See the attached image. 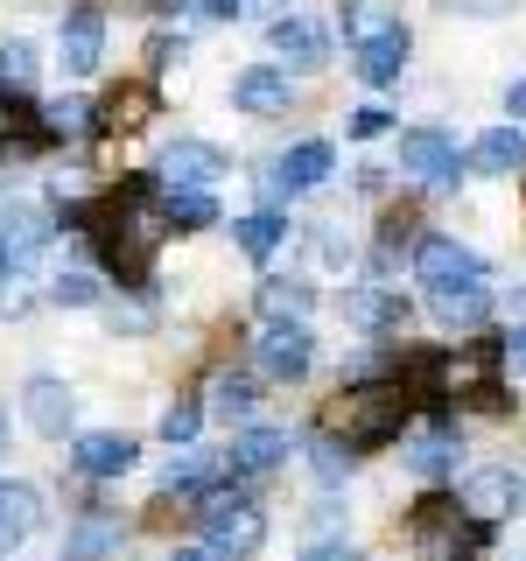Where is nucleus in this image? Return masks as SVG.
<instances>
[{
	"instance_id": "nucleus-23",
	"label": "nucleus",
	"mask_w": 526,
	"mask_h": 561,
	"mask_svg": "<svg viewBox=\"0 0 526 561\" xmlns=\"http://www.w3.org/2000/svg\"><path fill=\"white\" fill-rule=\"evenodd\" d=\"M162 218H169V232H210V225H218V204H210L204 190H162Z\"/></svg>"
},
{
	"instance_id": "nucleus-30",
	"label": "nucleus",
	"mask_w": 526,
	"mask_h": 561,
	"mask_svg": "<svg viewBox=\"0 0 526 561\" xmlns=\"http://www.w3.org/2000/svg\"><path fill=\"white\" fill-rule=\"evenodd\" d=\"M43 127H49V140H78V134H92V105L57 99V105H43Z\"/></svg>"
},
{
	"instance_id": "nucleus-38",
	"label": "nucleus",
	"mask_w": 526,
	"mask_h": 561,
	"mask_svg": "<svg viewBox=\"0 0 526 561\" xmlns=\"http://www.w3.org/2000/svg\"><path fill=\"white\" fill-rule=\"evenodd\" d=\"M148 57H155V64H175V57H183V43H169V35H155V43H148Z\"/></svg>"
},
{
	"instance_id": "nucleus-37",
	"label": "nucleus",
	"mask_w": 526,
	"mask_h": 561,
	"mask_svg": "<svg viewBox=\"0 0 526 561\" xmlns=\"http://www.w3.org/2000/svg\"><path fill=\"white\" fill-rule=\"evenodd\" d=\"M197 8H204V14H218V22H232V14H253L260 0H197Z\"/></svg>"
},
{
	"instance_id": "nucleus-14",
	"label": "nucleus",
	"mask_w": 526,
	"mask_h": 561,
	"mask_svg": "<svg viewBox=\"0 0 526 561\" xmlns=\"http://www.w3.org/2000/svg\"><path fill=\"white\" fill-rule=\"evenodd\" d=\"M99 49H105V14L99 8H78L64 14V70H99Z\"/></svg>"
},
{
	"instance_id": "nucleus-16",
	"label": "nucleus",
	"mask_w": 526,
	"mask_h": 561,
	"mask_svg": "<svg viewBox=\"0 0 526 561\" xmlns=\"http://www.w3.org/2000/svg\"><path fill=\"white\" fill-rule=\"evenodd\" d=\"M70 463H78L84 478H119V470H134V443L127 435H78V443H70Z\"/></svg>"
},
{
	"instance_id": "nucleus-6",
	"label": "nucleus",
	"mask_w": 526,
	"mask_h": 561,
	"mask_svg": "<svg viewBox=\"0 0 526 561\" xmlns=\"http://www.w3.org/2000/svg\"><path fill=\"white\" fill-rule=\"evenodd\" d=\"M253 351H260V373H267V379H302L309 358H316V344H309L302 323H267L253 337Z\"/></svg>"
},
{
	"instance_id": "nucleus-35",
	"label": "nucleus",
	"mask_w": 526,
	"mask_h": 561,
	"mask_svg": "<svg viewBox=\"0 0 526 561\" xmlns=\"http://www.w3.org/2000/svg\"><path fill=\"white\" fill-rule=\"evenodd\" d=\"M386 127H393V113H386V105H358V113H351V140H379Z\"/></svg>"
},
{
	"instance_id": "nucleus-11",
	"label": "nucleus",
	"mask_w": 526,
	"mask_h": 561,
	"mask_svg": "<svg viewBox=\"0 0 526 561\" xmlns=\"http://www.w3.org/2000/svg\"><path fill=\"white\" fill-rule=\"evenodd\" d=\"M22 414H28L35 435H64L70 414H78V400H70L64 379H28V386H22Z\"/></svg>"
},
{
	"instance_id": "nucleus-31",
	"label": "nucleus",
	"mask_w": 526,
	"mask_h": 561,
	"mask_svg": "<svg viewBox=\"0 0 526 561\" xmlns=\"http://www.w3.org/2000/svg\"><path fill=\"white\" fill-rule=\"evenodd\" d=\"M309 470L323 484H344L351 478V443H338V435H316V443H309Z\"/></svg>"
},
{
	"instance_id": "nucleus-27",
	"label": "nucleus",
	"mask_w": 526,
	"mask_h": 561,
	"mask_svg": "<svg viewBox=\"0 0 526 561\" xmlns=\"http://www.w3.org/2000/svg\"><path fill=\"white\" fill-rule=\"evenodd\" d=\"M148 113H155V92H148V84H119V92L105 99V127H119V134L148 127Z\"/></svg>"
},
{
	"instance_id": "nucleus-43",
	"label": "nucleus",
	"mask_w": 526,
	"mask_h": 561,
	"mask_svg": "<svg viewBox=\"0 0 526 561\" xmlns=\"http://www.w3.org/2000/svg\"><path fill=\"white\" fill-rule=\"evenodd\" d=\"M505 113H526V84H513V92H505Z\"/></svg>"
},
{
	"instance_id": "nucleus-21",
	"label": "nucleus",
	"mask_w": 526,
	"mask_h": 561,
	"mask_svg": "<svg viewBox=\"0 0 526 561\" xmlns=\"http://www.w3.org/2000/svg\"><path fill=\"white\" fill-rule=\"evenodd\" d=\"M43 239H49V218H43V210H28V204L0 210V253H8V267H14V260H28Z\"/></svg>"
},
{
	"instance_id": "nucleus-24",
	"label": "nucleus",
	"mask_w": 526,
	"mask_h": 561,
	"mask_svg": "<svg viewBox=\"0 0 526 561\" xmlns=\"http://www.w3.org/2000/svg\"><path fill=\"white\" fill-rule=\"evenodd\" d=\"M408 470H414V478H428V484H443L449 470H456V435H449V428L421 435V443L408 449Z\"/></svg>"
},
{
	"instance_id": "nucleus-7",
	"label": "nucleus",
	"mask_w": 526,
	"mask_h": 561,
	"mask_svg": "<svg viewBox=\"0 0 526 561\" xmlns=\"http://www.w3.org/2000/svg\"><path fill=\"white\" fill-rule=\"evenodd\" d=\"M330 169H338V148H330V140H302V148H288V154H281V169L267 175V197L316 190V183H330Z\"/></svg>"
},
{
	"instance_id": "nucleus-40",
	"label": "nucleus",
	"mask_w": 526,
	"mask_h": 561,
	"mask_svg": "<svg viewBox=\"0 0 526 561\" xmlns=\"http://www.w3.org/2000/svg\"><path fill=\"white\" fill-rule=\"evenodd\" d=\"M169 561H225V554H218V548H210V540H204V548H175Z\"/></svg>"
},
{
	"instance_id": "nucleus-34",
	"label": "nucleus",
	"mask_w": 526,
	"mask_h": 561,
	"mask_svg": "<svg viewBox=\"0 0 526 561\" xmlns=\"http://www.w3.org/2000/svg\"><path fill=\"white\" fill-rule=\"evenodd\" d=\"M49 302H64V309H92V302H99V280H92V274H57V280H49Z\"/></svg>"
},
{
	"instance_id": "nucleus-9",
	"label": "nucleus",
	"mask_w": 526,
	"mask_h": 561,
	"mask_svg": "<svg viewBox=\"0 0 526 561\" xmlns=\"http://www.w3.org/2000/svg\"><path fill=\"white\" fill-rule=\"evenodd\" d=\"M267 43H274V57L295 64V70H323L330 64V35L316 22H302V14H281V22L267 28Z\"/></svg>"
},
{
	"instance_id": "nucleus-4",
	"label": "nucleus",
	"mask_w": 526,
	"mask_h": 561,
	"mask_svg": "<svg viewBox=\"0 0 526 561\" xmlns=\"http://www.w3.org/2000/svg\"><path fill=\"white\" fill-rule=\"evenodd\" d=\"M225 169H232L225 148H210V140H175L162 154V169H155V183L162 190H204V183H218Z\"/></svg>"
},
{
	"instance_id": "nucleus-1",
	"label": "nucleus",
	"mask_w": 526,
	"mask_h": 561,
	"mask_svg": "<svg viewBox=\"0 0 526 561\" xmlns=\"http://www.w3.org/2000/svg\"><path fill=\"white\" fill-rule=\"evenodd\" d=\"M408 540L421 561H470L491 548V519H478L464 499H421L408 519Z\"/></svg>"
},
{
	"instance_id": "nucleus-17",
	"label": "nucleus",
	"mask_w": 526,
	"mask_h": 561,
	"mask_svg": "<svg viewBox=\"0 0 526 561\" xmlns=\"http://www.w3.org/2000/svg\"><path fill=\"white\" fill-rule=\"evenodd\" d=\"M470 169H478V175H513V169H526V134L519 127L478 134V140H470Z\"/></svg>"
},
{
	"instance_id": "nucleus-36",
	"label": "nucleus",
	"mask_w": 526,
	"mask_h": 561,
	"mask_svg": "<svg viewBox=\"0 0 526 561\" xmlns=\"http://www.w3.org/2000/svg\"><path fill=\"white\" fill-rule=\"evenodd\" d=\"M499 358H505V373H526V323L499 337Z\"/></svg>"
},
{
	"instance_id": "nucleus-19",
	"label": "nucleus",
	"mask_w": 526,
	"mask_h": 561,
	"mask_svg": "<svg viewBox=\"0 0 526 561\" xmlns=\"http://www.w3.org/2000/svg\"><path fill=\"white\" fill-rule=\"evenodd\" d=\"M344 323L351 330H400L408 309H400V295H386V288H351L344 295Z\"/></svg>"
},
{
	"instance_id": "nucleus-12",
	"label": "nucleus",
	"mask_w": 526,
	"mask_h": 561,
	"mask_svg": "<svg viewBox=\"0 0 526 561\" xmlns=\"http://www.w3.org/2000/svg\"><path fill=\"white\" fill-rule=\"evenodd\" d=\"M232 105L239 113H288V70H274V64H253V70H239L232 78Z\"/></svg>"
},
{
	"instance_id": "nucleus-15",
	"label": "nucleus",
	"mask_w": 526,
	"mask_h": 561,
	"mask_svg": "<svg viewBox=\"0 0 526 561\" xmlns=\"http://www.w3.org/2000/svg\"><path fill=\"white\" fill-rule=\"evenodd\" d=\"M456 499H464L478 519L519 513V478H513V470H478V478H464V491H456Z\"/></svg>"
},
{
	"instance_id": "nucleus-26",
	"label": "nucleus",
	"mask_w": 526,
	"mask_h": 561,
	"mask_svg": "<svg viewBox=\"0 0 526 561\" xmlns=\"http://www.w3.org/2000/svg\"><path fill=\"white\" fill-rule=\"evenodd\" d=\"M316 295L302 280H260V309H267V323H302Z\"/></svg>"
},
{
	"instance_id": "nucleus-25",
	"label": "nucleus",
	"mask_w": 526,
	"mask_h": 561,
	"mask_svg": "<svg viewBox=\"0 0 526 561\" xmlns=\"http://www.w3.org/2000/svg\"><path fill=\"white\" fill-rule=\"evenodd\" d=\"M232 239L245 245V260H267L281 239H288V218H281V210H253V218H239L232 225Z\"/></svg>"
},
{
	"instance_id": "nucleus-8",
	"label": "nucleus",
	"mask_w": 526,
	"mask_h": 561,
	"mask_svg": "<svg viewBox=\"0 0 526 561\" xmlns=\"http://www.w3.org/2000/svg\"><path fill=\"white\" fill-rule=\"evenodd\" d=\"M400 169H414L421 183L449 190V183H456V140H449V134H435V127L400 134Z\"/></svg>"
},
{
	"instance_id": "nucleus-39",
	"label": "nucleus",
	"mask_w": 526,
	"mask_h": 561,
	"mask_svg": "<svg viewBox=\"0 0 526 561\" xmlns=\"http://www.w3.org/2000/svg\"><path fill=\"white\" fill-rule=\"evenodd\" d=\"M113 330H148V309H113Z\"/></svg>"
},
{
	"instance_id": "nucleus-44",
	"label": "nucleus",
	"mask_w": 526,
	"mask_h": 561,
	"mask_svg": "<svg viewBox=\"0 0 526 561\" xmlns=\"http://www.w3.org/2000/svg\"><path fill=\"white\" fill-rule=\"evenodd\" d=\"M0 435H8V408H0Z\"/></svg>"
},
{
	"instance_id": "nucleus-41",
	"label": "nucleus",
	"mask_w": 526,
	"mask_h": 561,
	"mask_svg": "<svg viewBox=\"0 0 526 561\" xmlns=\"http://www.w3.org/2000/svg\"><path fill=\"white\" fill-rule=\"evenodd\" d=\"M302 561H358V554H351V548H309Z\"/></svg>"
},
{
	"instance_id": "nucleus-28",
	"label": "nucleus",
	"mask_w": 526,
	"mask_h": 561,
	"mask_svg": "<svg viewBox=\"0 0 526 561\" xmlns=\"http://www.w3.org/2000/svg\"><path fill=\"white\" fill-rule=\"evenodd\" d=\"M253 379H245V373H218V379H210V414H225V421H239V414H253Z\"/></svg>"
},
{
	"instance_id": "nucleus-33",
	"label": "nucleus",
	"mask_w": 526,
	"mask_h": 561,
	"mask_svg": "<svg viewBox=\"0 0 526 561\" xmlns=\"http://www.w3.org/2000/svg\"><path fill=\"white\" fill-rule=\"evenodd\" d=\"M28 78H35V49L28 43H0V99L28 92Z\"/></svg>"
},
{
	"instance_id": "nucleus-2",
	"label": "nucleus",
	"mask_w": 526,
	"mask_h": 561,
	"mask_svg": "<svg viewBox=\"0 0 526 561\" xmlns=\"http://www.w3.org/2000/svg\"><path fill=\"white\" fill-rule=\"evenodd\" d=\"M408 414H414L408 386H344L330 408V435H344L351 449H379L408 428Z\"/></svg>"
},
{
	"instance_id": "nucleus-13",
	"label": "nucleus",
	"mask_w": 526,
	"mask_h": 561,
	"mask_svg": "<svg viewBox=\"0 0 526 561\" xmlns=\"http://www.w3.org/2000/svg\"><path fill=\"white\" fill-rule=\"evenodd\" d=\"M281 456H288V435L281 428H245V435H232V449H225V470H232V478H260Z\"/></svg>"
},
{
	"instance_id": "nucleus-5",
	"label": "nucleus",
	"mask_w": 526,
	"mask_h": 561,
	"mask_svg": "<svg viewBox=\"0 0 526 561\" xmlns=\"http://www.w3.org/2000/svg\"><path fill=\"white\" fill-rule=\"evenodd\" d=\"M414 274L428 280V288H449V280H484V260L470 253V245L428 232V239H414Z\"/></svg>"
},
{
	"instance_id": "nucleus-10",
	"label": "nucleus",
	"mask_w": 526,
	"mask_h": 561,
	"mask_svg": "<svg viewBox=\"0 0 526 561\" xmlns=\"http://www.w3.org/2000/svg\"><path fill=\"white\" fill-rule=\"evenodd\" d=\"M428 309L443 330H478L484 309H491V288L484 280H449V288H428Z\"/></svg>"
},
{
	"instance_id": "nucleus-18",
	"label": "nucleus",
	"mask_w": 526,
	"mask_h": 561,
	"mask_svg": "<svg viewBox=\"0 0 526 561\" xmlns=\"http://www.w3.org/2000/svg\"><path fill=\"white\" fill-rule=\"evenodd\" d=\"M400 70H408V28H386V35H373V43H358V78L365 84H393Z\"/></svg>"
},
{
	"instance_id": "nucleus-22",
	"label": "nucleus",
	"mask_w": 526,
	"mask_h": 561,
	"mask_svg": "<svg viewBox=\"0 0 526 561\" xmlns=\"http://www.w3.org/2000/svg\"><path fill=\"white\" fill-rule=\"evenodd\" d=\"M35 519H43V499H35L28 484H0V548L28 540V534H35Z\"/></svg>"
},
{
	"instance_id": "nucleus-3",
	"label": "nucleus",
	"mask_w": 526,
	"mask_h": 561,
	"mask_svg": "<svg viewBox=\"0 0 526 561\" xmlns=\"http://www.w3.org/2000/svg\"><path fill=\"white\" fill-rule=\"evenodd\" d=\"M197 526H204V540L225 561L260 554V540H267V513H260L253 499H239V491H210V499L197 505Z\"/></svg>"
},
{
	"instance_id": "nucleus-32",
	"label": "nucleus",
	"mask_w": 526,
	"mask_h": 561,
	"mask_svg": "<svg viewBox=\"0 0 526 561\" xmlns=\"http://www.w3.org/2000/svg\"><path fill=\"white\" fill-rule=\"evenodd\" d=\"M197 428H204V400H175V408L162 414V443L169 449H190V443H197Z\"/></svg>"
},
{
	"instance_id": "nucleus-42",
	"label": "nucleus",
	"mask_w": 526,
	"mask_h": 561,
	"mask_svg": "<svg viewBox=\"0 0 526 561\" xmlns=\"http://www.w3.org/2000/svg\"><path fill=\"white\" fill-rule=\"evenodd\" d=\"M456 8H464V14H499L505 0H456Z\"/></svg>"
},
{
	"instance_id": "nucleus-29",
	"label": "nucleus",
	"mask_w": 526,
	"mask_h": 561,
	"mask_svg": "<svg viewBox=\"0 0 526 561\" xmlns=\"http://www.w3.org/2000/svg\"><path fill=\"white\" fill-rule=\"evenodd\" d=\"M386 28H393V8H386V0H344V35L351 43H373Z\"/></svg>"
},
{
	"instance_id": "nucleus-20",
	"label": "nucleus",
	"mask_w": 526,
	"mask_h": 561,
	"mask_svg": "<svg viewBox=\"0 0 526 561\" xmlns=\"http://www.w3.org/2000/svg\"><path fill=\"white\" fill-rule=\"evenodd\" d=\"M113 554H119V526L99 519V513H84L64 534V561H113Z\"/></svg>"
}]
</instances>
